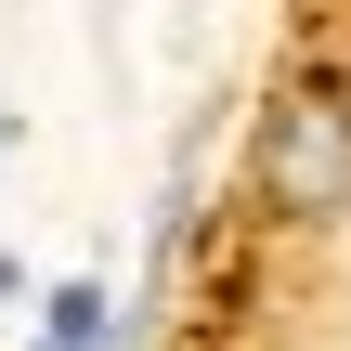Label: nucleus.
<instances>
[{
    "instance_id": "nucleus-1",
    "label": "nucleus",
    "mask_w": 351,
    "mask_h": 351,
    "mask_svg": "<svg viewBox=\"0 0 351 351\" xmlns=\"http://www.w3.org/2000/svg\"><path fill=\"white\" fill-rule=\"evenodd\" d=\"M247 195L274 234H339L351 221V65H287L261 91V130H247Z\"/></svg>"
},
{
    "instance_id": "nucleus-2",
    "label": "nucleus",
    "mask_w": 351,
    "mask_h": 351,
    "mask_svg": "<svg viewBox=\"0 0 351 351\" xmlns=\"http://www.w3.org/2000/svg\"><path fill=\"white\" fill-rule=\"evenodd\" d=\"M26 351H130V313H117V287H91V274L39 287V313H26Z\"/></svg>"
},
{
    "instance_id": "nucleus-3",
    "label": "nucleus",
    "mask_w": 351,
    "mask_h": 351,
    "mask_svg": "<svg viewBox=\"0 0 351 351\" xmlns=\"http://www.w3.org/2000/svg\"><path fill=\"white\" fill-rule=\"evenodd\" d=\"M13 300H26V274H13V261H0V313H13Z\"/></svg>"
}]
</instances>
